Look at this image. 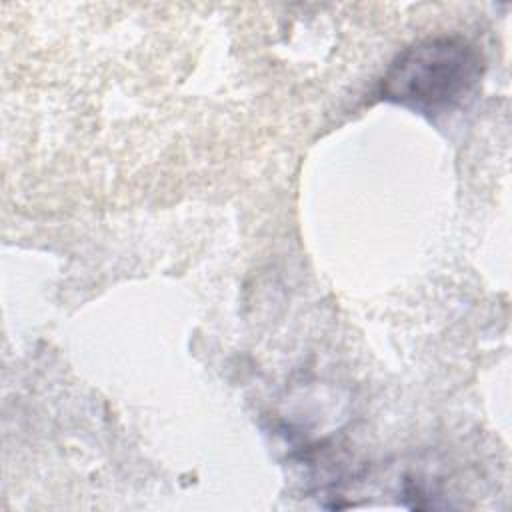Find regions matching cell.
I'll return each instance as SVG.
<instances>
[{
	"label": "cell",
	"instance_id": "cell-1",
	"mask_svg": "<svg viewBox=\"0 0 512 512\" xmlns=\"http://www.w3.org/2000/svg\"><path fill=\"white\" fill-rule=\"evenodd\" d=\"M482 68V54L468 38L430 36L396 54L378 96L424 114L450 112L476 90Z\"/></svg>",
	"mask_w": 512,
	"mask_h": 512
}]
</instances>
